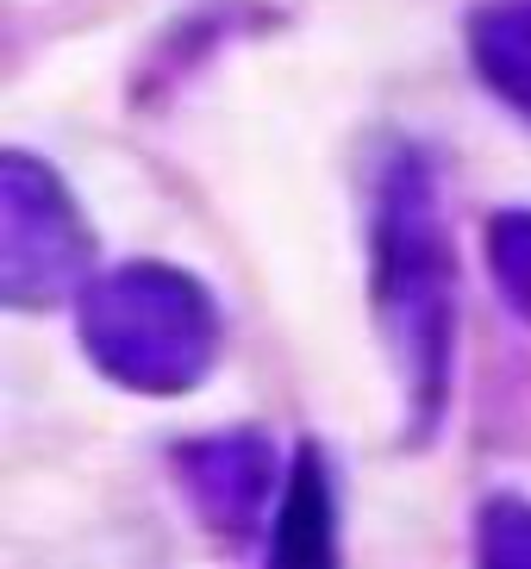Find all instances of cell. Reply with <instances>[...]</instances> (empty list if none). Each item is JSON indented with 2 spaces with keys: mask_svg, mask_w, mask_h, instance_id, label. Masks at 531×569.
<instances>
[{
  "mask_svg": "<svg viewBox=\"0 0 531 569\" xmlns=\"http://www.w3.org/2000/svg\"><path fill=\"white\" fill-rule=\"evenodd\" d=\"M76 332L107 382L126 395H150V401L188 395L226 345L219 301L207 295V282L157 257L88 276V288L76 295Z\"/></svg>",
  "mask_w": 531,
  "mask_h": 569,
  "instance_id": "7a4b0ae2",
  "label": "cell"
},
{
  "mask_svg": "<svg viewBox=\"0 0 531 569\" xmlns=\"http://www.w3.org/2000/svg\"><path fill=\"white\" fill-rule=\"evenodd\" d=\"M475 557L488 569H531V501L525 495H488L475 513Z\"/></svg>",
  "mask_w": 531,
  "mask_h": 569,
  "instance_id": "ba28073f",
  "label": "cell"
},
{
  "mask_svg": "<svg viewBox=\"0 0 531 569\" xmlns=\"http://www.w3.org/2000/svg\"><path fill=\"white\" fill-rule=\"evenodd\" d=\"M469 63L494 101L531 119V0H482L469 13Z\"/></svg>",
  "mask_w": 531,
  "mask_h": 569,
  "instance_id": "8992f818",
  "label": "cell"
},
{
  "mask_svg": "<svg viewBox=\"0 0 531 569\" xmlns=\"http://www.w3.org/2000/svg\"><path fill=\"white\" fill-rule=\"evenodd\" d=\"M176 488H182L188 513L219 538V545H244L263 532L269 507L282 501V476H275V445L263 432H213V438H188L169 457Z\"/></svg>",
  "mask_w": 531,
  "mask_h": 569,
  "instance_id": "277c9868",
  "label": "cell"
},
{
  "mask_svg": "<svg viewBox=\"0 0 531 569\" xmlns=\"http://www.w3.org/2000/svg\"><path fill=\"white\" fill-rule=\"evenodd\" d=\"M482 251H488L494 295L531 326V207H507V213L488 219Z\"/></svg>",
  "mask_w": 531,
  "mask_h": 569,
  "instance_id": "52a82bcc",
  "label": "cell"
},
{
  "mask_svg": "<svg viewBox=\"0 0 531 569\" xmlns=\"http://www.w3.org/2000/svg\"><path fill=\"white\" fill-rule=\"evenodd\" d=\"M94 276V232L76 194L32 151L0 157V301L13 313L82 295Z\"/></svg>",
  "mask_w": 531,
  "mask_h": 569,
  "instance_id": "3957f363",
  "label": "cell"
},
{
  "mask_svg": "<svg viewBox=\"0 0 531 569\" xmlns=\"http://www.w3.org/2000/svg\"><path fill=\"white\" fill-rule=\"evenodd\" d=\"M269 557L282 569H325L338 557V507H332V469L319 457V445H300L294 469L275 501V526H269Z\"/></svg>",
  "mask_w": 531,
  "mask_h": 569,
  "instance_id": "5b68a950",
  "label": "cell"
},
{
  "mask_svg": "<svg viewBox=\"0 0 531 569\" xmlns=\"http://www.w3.org/2000/svg\"><path fill=\"white\" fill-rule=\"evenodd\" d=\"M369 301L388 363L407 395V438H425L450 413V357H457V257L444 238L432 157L394 144L375 176L369 213Z\"/></svg>",
  "mask_w": 531,
  "mask_h": 569,
  "instance_id": "6da1fadb",
  "label": "cell"
}]
</instances>
